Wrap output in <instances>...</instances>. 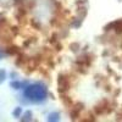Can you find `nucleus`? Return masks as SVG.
I'll return each instance as SVG.
<instances>
[{
    "label": "nucleus",
    "instance_id": "obj_2",
    "mask_svg": "<svg viewBox=\"0 0 122 122\" xmlns=\"http://www.w3.org/2000/svg\"><path fill=\"white\" fill-rule=\"evenodd\" d=\"M4 78H5V72L4 71H0V83L4 81Z\"/></svg>",
    "mask_w": 122,
    "mask_h": 122
},
{
    "label": "nucleus",
    "instance_id": "obj_1",
    "mask_svg": "<svg viewBox=\"0 0 122 122\" xmlns=\"http://www.w3.org/2000/svg\"><path fill=\"white\" fill-rule=\"evenodd\" d=\"M25 95L30 100H42V99L45 98L46 92L43 87H40L38 84H34V86L28 87L25 90Z\"/></svg>",
    "mask_w": 122,
    "mask_h": 122
}]
</instances>
